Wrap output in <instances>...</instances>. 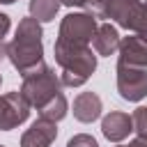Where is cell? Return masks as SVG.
<instances>
[{
	"label": "cell",
	"mask_w": 147,
	"mask_h": 147,
	"mask_svg": "<svg viewBox=\"0 0 147 147\" xmlns=\"http://www.w3.org/2000/svg\"><path fill=\"white\" fill-rule=\"evenodd\" d=\"M41 37H44V30H41V23L37 18L28 16V18L18 21L14 39L7 44V57L21 76H28L30 71H34L44 64Z\"/></svg>",
	"instance_id": "cell-1"
},
{
	"label": "cell",
	"mask_w": 147,
	"mask_h": 147,
	"mask_svg": "<svg viewBox=\"0 0 147 147\" xmlns=\"http://www.w3.org/2000/svg\"><path fill=\"white\" fill-rule=\"evenodd\" d=\"M55 62L60 64V80L64 87H80L96 71V55L90 46H71L55 41Z\"/></svg>",
	"instance_id": "cell-2"
},
{
	"label": "cell",
	"mask_w": 147,
	"mask_h": 147,
	"mask_svg": "<svg viewBox=\"0 0 147 147\" xmlns=\"http://www.w3.org/2000/svg\"><path fill=\"white\" fill-rule=\"evenodd\" d=\"M62 92V80H60V76L51 69V67H46V64H41L39 69H34V71H30L28 76H23V85H21V94L25 96V101L30 103V108H41L44 103H48L55 94H60Z\"/></svg>",
	"instance_id": "cell-3"
},
{
	"label": "cell",
	"mask_w": 147,
	"mask_h": 147,
	"mask_svg": "<svg viewBox=\"0 0 147 147\" xmlns=\"http://www.w3.org/2000/svg\"><path fill=\"white\" fill-rule=\"evenodd\" d=\"M99 23L96 16L90 11H78V14H67L60 23L57 39L60 44H71V46H90L94 39Z\"/></svg>",
	"instance_id": "cell-4"
},
{
	"label": "cell",
	"mask_w": 147,
	"mask_h": 147,
	"mask_svg": "<svg viewBox=\"0 0 147 147\" xmlns=\"http://www.w3.org/2000/svg\"><path fill=\"white\" fill-rule=\"evenodd\" d=\"M117 92L126 101H140L147 96V67H131L117 62Z\"/></svg>",
	"instance_id": "cell-5"
},
{
	"label": "cell",
	"mask_w": 147,
	"mask_h": 147,
	"mask_svg": "<svg viewBox=\"0 0 147 147\" xmlns=\"http://www.w3.org/2000/svg\"><path fill=\"white\" fill-rule=\"evenodd\" d=\"M30 115V103L21 92H7L0 96V131H11Z\"/></svg>",
	"instance_id": "cell-6"
},
{
	"label": "cell",
	"mask_w": 147,
	"mask_h": 147,
	"mask_svg": "<svg viewBox=\"0 0 147 147\" xmlns=\"http://www.w3.org/2000/svg\"><path fill=\"white\" fill-rule=\"evenodd\" d=\"M138 2L140 0H96L90 14H94L96 18H110L119 28L126 30V23H129L133 9L138 7Z\"/></svg>",
	"instance_id": "cell-7"
},
{
	"label": "cell",
	"mask_w": 147,
	"mask_h": 147,
	"mask_svg": "<svg viewBox=\"0 0 147 147\" xmlns=\"http://www.w3.org/2000/svg\"><path fill=\"white\" fill-rule=\"evenodd\" d=\"M55 138H57V122L39 117L21 136V147H51Z\"/></svg>",
	"instance_id": "cell-8"
},
{
	"label": "cell",
	"mask_w": 147,
	"mask_h": 147,
	"mask_svg": "<svg viewBox=\"0 0 147 147\" xmlns=\"http://www.w3.org/2000/svg\"><path fill=\"white\" fill-rule=\"evenodd\" d=\"M119 53V64H131V67H147V39L138 34H129L119 39L117 46Z\"/></svg>",
	"instance_id": "cell-9"
},
{
	"label": "cell",
	"mask_w": 147,
	"mask_h": 147,
	"mask_svg": "<svg viewBox=\"0 0 147 147\" xmlns=\"http://www.w3.org/2000/svg\"><path fill=\"white\" fill-rule=\"evenodd\" d=\"M101 131L108 140L113 142H122L124 138H129V133L133 131V122H131V115L129 113H122V110H113L108 113L103 119H101Z\"/></svg>",
	"instance_id": "cell-10"
},
{
	"label": "cell",
	"mask_w": 147,
	"mask_h": 147,
	"mask_svg": "<svg viewBox=\"0 0 147 147\" xmlns=\"http://www.w3.org/2000/svg\"><path fill=\"white\" fill-rule=\"evenodd\" d=\"M101 115V99L94 92H80L74 99V117L83 124H90L94 119H99Z\"/></svg>",
	"instance_id": "cell-11"
},
{
	"label": "cell",
	"mask_w": 147,
	"mask_h": 147,
	"mask_svg": "<svg viewBox=\"0 0 147 147\" xmlns=\"http://www.w3.org/2000/svg\"><path fill=\"white\" fill-rule=\"evenodd\" d=\"M119 32L115 25L110 23H101L94 32V39H92V46L96 51V55H103V57H110L117 53V46H119Z\"/></svg>",
	"instance_id": "cell-12"
},
{
	"label": "cell",
	"mask_w": 147,
	"mask_h": 147,
	"mask_svg": "<svg viewBox=\"0 0 147 147\" xmlns=\"http://www.w3.org/2000/svg\"><path fill=\"white\" fill-rule=\"evenodd\" d=\"M60 5V0H30V16L37 18L39 23H48L55 18Z\"/></svg>",
	"instance_id": "cell-13"
},
{
	"label": "cell",
	"mask_w": 147,
	"mask_h": 147,
	"mask_svg": "<svg viewBox=\"0 0 147 147\" xmlns=\"http://www.w3.org/2000/svg\"><path fill=\"white\" fill-rule=\"evenodd\" d=\"M67 110H69V103H67V96L60 92V94H55L48 103H44L37 113H39V117H46V119H53V122H60L64 115H67Z\"/></svg>",
	"instance_id": "cell-14"
},
{
	"label": "cell",
	"mask_w": 147,
	"mask_h": 147,
	"mask_svg": "<svg viewBox=\"0 0 147 147\" xmlns=\"http://www.w3.org/2000/svg\"><path fill=\"white\" fill-rule=\"evenodd\" d=\"M126 30H131L133 34L147 39V0L145 2H138V7L133 9L129 23H126Z\"/></svg>",
	"instance_id": "cell-15"
},
{
	"label": "cell",
	"mask_w": 147,
	"mask_h": 147,
	"mask_svg": "<svg viewBox=\"0 0 147 147\" xmlns=\"http://www.w3.org/2000/svg\"><path fill=\"white\" fill-rule=\"evenodd\" d=\"M131 122H133V131L138 136H147V106L136 108L131 115Z\"/></svg>",
	"instance_id": "cell-16"
},
{
	"label": "cell",
	"mask_w": 147,
	"mask_h": 147,
	"mask_svg": "<svg viewBox=\"0 0 147 147\" xmlns=\"http://www.w3.org/2000/svg\"><path fill=\"white\" fill-rule=\"evenodd\" d=\"M67 147H99V142L92 136H87V133H78V136H74L67 142Z\"/></svg>",
	"instance_id": "cell-17"
},
{
	"label": "cell",
	"mask_w": 147,
	"mask_h": 147,
	"mask_svg": "<svg viewBox=\"0 0 147 147\" xmlns=\"http://www.w3.org/2000/svg\"><path fill=\"white\" fill-rule=\"evenodd\" d=\"M62 5H67V7H83V9H87V11H92V7H94V2L96 0H60Z\"/></svg>",
	"instance_id": "cell-18"
},
{
	"label": "cell",
	"mask_w": 147,
	"mask_h": 147,
	"mask_svg": "<svg viewBox=\"0 0 147 147\" xmlns=\"http://www.w3.org/2000/svg\"><path fill=\"white\" fill-rule=\"evenodd\" d=\"M9 25H11V23H9V16L0 11V39H5V37H7V32H9Z\"/></svg>",
	"instance_id": "cell-19"
},
{
	"label": "cell",
	"mask_w": 147,
	"mask_h": 147,
	"mask_svg": "<svg viewBox=\"0 0 147 147\" xmlns=\"http://www.w3.org/2000/svg\"><path fill=\"white\" fill-rule=\"evenodd\" d=\"M124 147H147V136H136L129 145H124Z\"/></svg>",
	"instance_id": "cell-20"
},
{
	"label": "cell",
	"mask_w": 147,
	"mask_h": 147,
	"mask_svg": "<svg viewBox=\"0 0 147 147\" xmlns=\"http://www.w3.org/2000/svg\"><path fill=\"white\" fill-rule=\"evenodd\" d=\"M2 57H7V44L0 39V60H2Z\"/></svg>",
	"instance_id": "cell-21"
},
{
	"label": "cell",
	"mask_w": 147,
	"mask_h": 147,
	"mask_svg": "<svg viewBox=\"0 0 147 147\" xmlns=\"http://www.w3.org/2000/svg\"><path fill=\"white\" fill-rule=\"evenodd\" d=\"M11 2H16V0H0V5H11Z\"/></svg>",
	"instance_id": "cell-22"
},
{
	"label": "cell",
	"mask_w": 147,
	"mask_h": 147,
	"mask_svg": "<svg viewBox=\"0 0 147 147\" xmlns=\"http://www.w3.org/2000/svg\"><path fill=\"white\" fill-rule=\"evenodd\" d=\"M0 83H2V74H0Z\"/></svg>",
	"instance_id": "cell-23"
},
{
	"label": "cell",
	"mask_w": 147,
	"mask_h": 147,
	"mask_svg": "<svg viewBox=\"0 0 147 147\" xmlns=\"http://www.w3.org/2000/svg\"><path fill=\"white\" fill-rule=\"evenodd\" d=\"M117 147H124V145H117Z\"/></svg>",
	"instance_id": "cell-24"
},
{
	"label": "cell",
	"mask_w": 147,
	"mask_h": 147,
	"mask_svg": "<svg viewBox=\"0 0 147 147\" xmlns=\"http://www.w3.org/2000/svg\"><path fill=\"white\" fill-rule=\"evenodd\" d=\"M0 147H5V145H0Z\"/></svg>",
	"instance_id": "cell-25"
}]
</instances>
